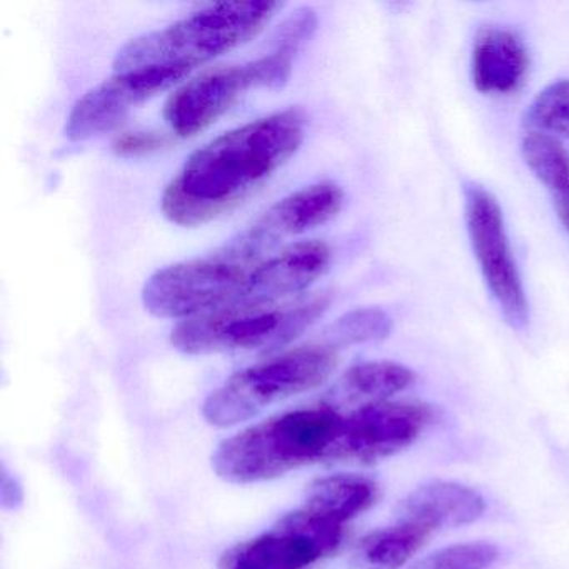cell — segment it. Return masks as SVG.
I'll return each mask as SVG.
<instances>
[{
  "mask_svg": "<svg viewBox=\"0 0 569 569\" xmlns=\"http://www.w3.org/2000/svg\"><path fill=\"white\" fill-rule=\"evenodd\" d=\"M295 56L272 49L248 64L212 69L179 88L164 106L172 132L191 138L214 124L251 89H281L291 78Z\"/></svg>",
  "mask_w": 569,
  "mask_h": 569,
  "instance_id": "7",
  "label": "cell"
},
{
  "mask_svg": "<svg viewBox=\"0 0 569 569\" xmlns=\"http://www.w3.org/2000/svg\"><path fill=\"white\" fill-rule=\"evenodd\" d=\"M522 124L528 132L569 138V79L542 89L526 109Z\"/></svg>",
  "mask_w": 569,
  "mask_h": 569,
  "instance_id": "20",
  "label": "cell"
},
{
  "mask_svg": "<svg viewBox=\"0 0 569 569\" xmlns=\"http://www.w3.org/2000/svg\"><path fill=\"white\" fill-rule=\"evenodd\" d=\"M342 536L341 525L299 509L286 515L271 531L228 549L218 568L305 569L338 551Z\"/></svg>",
  "mask_w": 569,
  "mask_h": 569,
  "instance_id": "9",
  "label": "cell"
},
{
  "mask_svg": "<svg viewBox=\"0 0 569 569\" xmlns=\"http://www.w3.org/2000/svg\"><path fill=\"white\" fill-rule=\"evenodd\" d=\"M431 406L416 401L362 405L345 416L332 461L372 465L411 446L431 425Z\"/></svg>",
  "mask_w": 569,
  "mask_h": 569,
  "instance_id": "10",
  "label": "cell"
},
{
  "mask_svg": "<svg viewBox=\"0 0 569 569\" xmlns=\"http://www.w3.org/2000/svg\"><path fill=\"white\" fill-rule=\"evenodd\" d=\"M316 24H318V19L312 9H298L279 26L274 36V49L296 56V52L311 39L312 32L316 31Z\"/></svg>",
  "mask_w": 569,
  "mask_h": 569,
  "instance_id": "22",
  "label": "cell"
},
{
  "mask_svg": "<svg viewBox=\"0 0 569 569\" xmlns=\"http://www.w3.org/2000/svg\"><path fill=\"white\" fill-rule=\"evenodd\" d=\"M331 264V249L326 242L305 241L262 259L246 286L239 302H281L306 291Z\"/></svg>",
  "mask_w": 569,
  "mask_h": 569,
  "instance_id": "13",
  "label": "cell"
},
{
  "mask_svg": "<svg viewBox=\"0 0 569 569\" xmlns=\"http://www.w3.org/2000/svg\"><path fill=\"white\" fill-rule=\"evenodd\" d=\"M282 9L271 0H236L209 6L161 31L132 39L116 54L114 71L192 69L254 39Z\"/></svg>",
  "mask_w": 569,
  "mask_h": 569,
  "instance_id": "3",
  "label": "cell"
},
{
  "mask_svg": "<svg viewBox=\"0 0 569 569\" xmlns=\"http://www.w3.org/2000/svg\"><path fill=\"white\" fill-rule=\"evenodd\" d=\"M345 192L335 182H318L276 202L254 224L222 246L226 251L249 261H262L264 252L291 236L305 234L338 216Z\"/></svg>",
  "mask_w": 569,
  "mask_h": 569,
  "instance_id": "12",
  "label": "cell"
},
{
  "mask_svg": "<svg viewBox=\"0 0 569 569\" xmlns=\"http://www.w3.org/2000/svg\"><path fill=\"white\" fill-rule=\"evenodd\" d=\"M331 298L326 292L289 302H236L176 326L171 342L184 355L284 348L315 325Z\"/></svg>",
  "mask_w": 569,
  "mask_h": 569,
  "instance_id": "4",
  "label": "cell"
},
{
  "mask_svg": "<svg viewBox=\"0 0 569 569\" xmlns=\"http://www.w3.org/2000/svg\"><path fill=\"white\" fill-rule=\"evenodd\" d=\"M548 191L551 194L556 214L569 234V176H566L562 181L556 182L555 186H549Z\"/></svg>",
  "mask_w": 569,
  "mask_h": 569,
  "instance_id": "24",
  "label": "cell"
},
{
  "mask_svg": "<svg viewBox=\"0 0 569 569\" xmlns=\"http://www.w3.org/2000/svg\"><path fill=\"white\" fill-rule=\"evenodd\" d=\"M378 496V485L366 476H328L309 486L302 509L326 521L342 526L349 519L368 511Z\"/></svg>",
  "mask_w": 569,
  "mask_h": 569,
  "instance_id": "16",
  "label": "cell"
},
{
  "mask_svg": "<svg viewBox=\"0 0 569 569\" xmlns=\"http://www.w3.org/2000/svg\"><path fill=\"white\" fill-rule=\"evenodd\" d=\"M305 128V112L292 108L219 136L169 182L161 199L166 218L196 228L232 211L298 152Z\"/></svg>",
  "mask_w": 569,
  "mask_h": 569,
  "instance_id": "1",
  "label": "cell"
},
{
  "mask_svg": "<svg viewBox=\"0 0 569 569\" xmlns=\"http://www.w3.org/2000/svg\"><path fill=\"white\" fill-rule=\"evenodd\" d=\"M168 144L164 134L152 131L128 132V134L119 136L114 142L116 154L132 158V156H144L149 152L158 151Z\"/></svg>",
  "mask_w": 569,
  "mask_h": 569,
  "instance_id": "23",
  "label": "cell"
},
{
  "mask_svg": "<svg viewBox=\"0 0 569 569\" xmlns=\"http://www.w3.org/2000/svg\"><path fill=\"white\" fill-rule=\"evenodd\" d=\"M188 74L184 69L168 68L116 72L72 106L66 122V138L81 142L112 131L138 106L178 84Z\"/></svg>",
  "mask_w": 569,
  "mask_h": 569,
  "instance_id": "11",
  "label": "cell"
},
{
  "mask_svg": "<svg viewBox=\"0 0 569 569\" xmlns=\"http://www.w3.org/2000/svg\"><path fill=\"white\" fill-rule=\"evenodd\" d=\"M485 499L458 482L435 481L419 486L401 502V521L431 529L458 528L481 518Z\"/></svg>",
  "mask_w": 569,
  "mask_h": 569,
  "instance_id": "15",
  "label": "cell"
},
{
  "mask_svg": "<svg viewBox=\"0 0 569 569\" xmlns=\"http://www.w3.org/2000/svg\"><path fill=\"white\" fill-rule=\"evenodd\" d=\"M342 421L332 406L284 412L224 439L212 455V469L224 481L251 485L332 461Z\"/></svg>",
  "mask_w": 569,
  "mask_h": 569,
  "instance_id": "2",
  "label": "cell"
},
{
  "mask_svg": "<svg viewBox=\"0 0 569 569\" xmlns=\"http://www.w3.org/2000/svg\"><path fill=\"white\" fill-rule=\"evenodd\" d=\"M259 262L221 248L206 258L168 266L148 279L142 302L158 318L192 319L218 311L241 301Z\"/></svg>",
  "mask_w": 569,
  "mask_h": 569,
  "instance_id": "6",
  "label": "cell"
},
{
  "mask_svg": "<svg viewBox=\"0 0 569 569\" xmlns=\"http://www.w3.org/2000/svg\"><path fill=\"white\" fill-rule=\"evenodd\" d=\"M431 535V529L425 526L401 521L361 539L356 556L368 569H398L426 545Z\"/></svg>",
  "mask_w": 569,
  "mask_h": 569,
  "instance_id": "18",
  "label": "cell"
},
{
  "mask_svg": "<svg viewBox=\"0 0 569 569\" xmlns=\"http://www.w3.org/2000/svg\"><path fill=\"white\" fill-rule=\"evenodd\" d=\"M465 212L469 241L492 299L512 329H525L529 325V302L498 199L471 182L465 188Z\"/></svg>",
  "mask_w": 569,
  "mask_h": 569,
  "instance_id": "8",
  "label": "cell"
},
{
  "mask_svg": "<svg viewBox=\"0 0 569 569\" xmlns=\"http://www.w3.org/2000/svg\"><path fill=\"white\" fill-rule=\"evenodd\" d=\"M416 375L408 366L395 361H369L352 366L336 386V395L348 401H388L391 396L408 389Z\"/></svg>",
  "mask_w": 569,
  "mask_h": 569,
  "instance_id": "17",
  "label": "cell"
},
{
  "mask_svg": "<svg viewBox=\"0 0 569 569\" xmlns=\"http://www.w3.org/2000/svg\"><path fill=\"white\" fill-rule=\"evenodd\" d=\"M338 366L331 346H305L236 372L206 399L202 416L216 428H231L292 396L321 386Z\"/></svg>",
  "mask_w": 569,
  "mask_h": 569,
  "instance_id": "5",
  "label": "cell"
},
{
  "mask_svg": "<svg viewBox=\"0 0 569 569\" xmlns=\"http://www.w3.org/2000/svg\"><path fill=\"white\" fill-rule=\"evenodd\" d=\"M528 71V48L515 31L485 28L476 36L471 54V79L479 92L512 94L525 84Z\"/></svg>",
  "mask_w": 569,
  "mask_h": 569,
  "instance_id": "14",
  "label": "cell"
},
{
  "mask_svg": "<svg viewBox=\"0 0 569 569\" xmlns=\"http://www.w3.org/2000/svg\"><path fill=\"white\" fill-rule=\"evenodd\" d=\"M498 558V548L491 542H465L431 552L412 569H489Z\"/></svg>",
  "mask_w": 569,
  "mask_h": 569,
  "instance_id": "21",
  "label": "cell"
},
{
  "mask_svg": "<svg viewBox=\"0 0 569 569\" xmlns=\"http://www.w3.org/2000/svg\"><path fill=\"white\" fill-rule=\"evenodd\" d=\"M392 321L379 308H359L339 318L326 329V346L332 349L382 341L391 335Z\"/></svg>",
  "mask_w": 569,
  "mask_h": 569,
  "instance_id": "19",
  "label": "cell"
}]
</instances>
